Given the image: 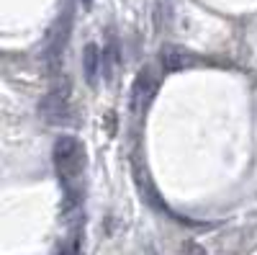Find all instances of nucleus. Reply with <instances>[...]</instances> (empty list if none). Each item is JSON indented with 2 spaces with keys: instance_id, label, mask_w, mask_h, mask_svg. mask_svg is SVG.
Returning <instances> with one entry per match:
<instances>
[{
  "instance_id": "f257e3e1",
  "label": "nucleus",
  "mask_w": 257,
  "mask_h": 255,
  "mask_svg": "<svg viewBox=\"0 0 257 255\" xmlns=\"http://www.w3.org/2000/svg\"><path fill=\"white\" fill-rule=\"evenodd\" d=\"M54 165L64 183H70L82 173V147L75 137H59L54 142Z\"/></svg>"
},
{
  "instance_id": "f03ea898",
  "label": "nucleus",
  "mask_w": 257,
  "mask_h": 255,
  "mask_svg": "<svg viewBox=\"0 0 257 255\" xmlns=\"http://www.w3.org/2000/svg\"><path fill=\"white\" fill-rule=\"evenodd\" d=\"M39 116L47 124H64L70 119V88L67 85L62 91H52L39 103Z\"/></svg>"
},
{
  "instance_id": "7ed1b4c3",
  "label": "nucleus",
  "mask_w": 257,
  "mask_h": 255,
  "mask_svg": "<svg viewBox=\"0 0 257 255\" xmlns=\"http://www.w3.org/2000/svg\"><path fill=\"white\" fill-rule=\"evenodd\" d=\"M100 72H103V49L90 41V44H85V49H82V77L90 88H95Z\"/></svg>"
},
{
  "instance_id": "20e7f679",
  "label": "nucleus",
  "mask_w": 257,
  "mask_h": 255,
  "mask_svg": "<svg viewBox=\"0 0 257 255\" xmlns=\"http://www.w3.org/2000/svg\"><path fill=\"white\" fill-rule=\"evenodd\" d=\"M155 88H157L155 72L149 70V67L139 70V75H137V80H134V106H137V109H139V106H147L149 101H152Z\"/></svg>"
},
{
  "instance_id": "39448f33",
  "label": "nucleus",
  "mask_w": 257,
  "mask_h": 255,
  "mask_svg": "<svg viewBox=\"0 0 257 255\" xmlns=\"http://www.w3.org/2000/svg\"><path fill=\"white\" fill-rule=\"evenodd\" d=\"M160 62H162V67L167 72H178V70L190 67L193 62H196V57H193L190 52H185V49H180V47H165L160 52Z\"/></svg>"
},
{
  "instance_id": "423d86ee",
  "label": "nucleus",
  "mask_w": 257,
  "mask_h": 255,
  "mask_svg": "<svg viewBox=\"0 0 257 255\" xmlns=\"http://www.w3.org/2000/svg\"><path fill=\"white\" fill-rule=\"evenodd\" d=\"M121 65V57H118V47H116V39H108V44L103 47V75L105 80H113L116 67Z\"/></svg>"
},
{
  "instance_id": "0eeeda50",
  "label": "nucleus",
  "mask_w": 257,
  "mask_h": 255,
  "mask_svg": "<svg viewBox=\"0 0 257 255\" xmlns=\"http://www.w3.org/2000/svg\"><path fill=\"white\" fill-rule=\"evenodd\" d=\"M82 6H85V8H90V6H93V0H82Z\"/></svg>"
}]
</instances>
